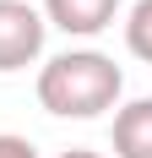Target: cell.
I'll return each instance as SVG.
<instances>
[{"instance_id": "cell-7", "label": "cell", "mask_w": 152, "mask_h": 158, "mask_svg": "<svg viewBox=\"0 0 152 158\" xmlns=\"http://www.w3.org/2000/svg\"><path fill=\"white\" fill-rule=\"evenodd\" d=\"M60 158H103V153H92V147H71V153H60Z\"/></svg>"}, {"instance_id": "cell-2", "label": "cell", "mask_w": 152, "mask_h": 158, "mask_svg": "<svg viewBox=\"0 0 152 158\" xmlns=\"http://www.w3.org/2000/svg\"><path fill=\"white\" fill-rule=\"evenodd\" d=\"M44 11L27 0H0V71H22L44 55Z\"/></svg>"}, {"instance_id": "cell-1", "label": "cell", "mask_w": 152, "mask_h": 158, "mask_svg": "<svg viewBox=\"0 0 152 158\" xmlns=\"http://www.w3.org/2000/svg\"><path fill=\"white\" fill-rule=\"evenodd\" d=\"M125 71L98 49H65L38 71V104L60 120H98L120 109Z\"/></svg>"}, {"instance_id": "cell-6", "label": "cell", "mask_w": 152, "mask_h": 158, "mask_svg": "<svg viewBox=\"0 0 152 158\" xmlns=\"http://www.w3.org/2000/svg\"><path fill=\"white\" fill-rule=\"evenodd\" d=\"M0 158H38V147L27 136H11V131H0Z\"/></svg>"}, {"instance_id": "cell-5", "label": "cell", "mask_w": 152, "mask_h": 158, "mask_svg": "<svg viewBox=\"0 0 152 158\" xmlns=\"http://www.w3.org/2000/svg\"><path fill=\"white\" fill-rule=\"evenodd\" d=\"M125 49L152 65V0H136L130 6V16H125Z\"/></svg>"}, {"instance_id": "cell-3", "label": "cell", "mask_w": 152, "mask_h": 158, "mask_svg": "<svg viewBox=\"0 0 152 158\" xmlns=\"http://www.w3.org/2000/svg\"><path fill=\"white\" fill-rule=\"evenodd\" d=\"M120 0H44V22L71 33V38H98L103 27H114Z\"/></svg>"}, {"instance_id": "cell-4", "label": "cell", "mask_w": 152, "mask_h": 158, "mask_svg": "<svg viewBox=\"0 0 152 158\" xmlns=\"http://www.w3.org/2000/svg\"><path fill=\"white\" fill-rule=\"evenodd\" d=\"M114 158H152V98L114 109Z\"/></svg>"}]
</instances>
